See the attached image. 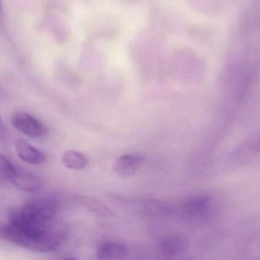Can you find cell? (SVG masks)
<instances>
[{
	"mask_svg": "<svg viewBox=\"0 0 260 260\" xmlns=\"http://www.w3.org/2000/svg\"><path fill=\"white\" fill-rule=\"evenodd\" d=\"M65 224L52 220L38 221L24 215L18 208L9 213V223L0 225V238L30 251L48 253L65 240Z\"/></svg>",
	"mask_w": 260,
	"mask_h": 260,
	"instance_id": "obj_1",
	"label": "cell"
},
{
	"mask_svg": "<svg viewBox=\"0 0 260 260\" xmlns=\"http://www.w3.org/2000/svg\"><path fill=\"white\" fill-rule=\"evenodd\" d=\"M19 209L24 215L35 221H50L56 216L59 204L55 198L41 197L27 201Z\"/></svg>",
	"mask_w": 260,
	"mask_h": 260,
	"instance_id": "obj_2",
	"label": "cell"
},
{
	"mask_svg": "<svg viewBox=\"0 0 260 260\" xmlns=\"http://www.w3.org/2000/svg\"><path fill=\"white\" fill-rule=\"evenodd\" d=\"M182 213L192 220H201L212 212V198L208 195H192L184 198L180 205Z\"/></svg>",
	"mask_w": 260,
	"mask_h": 260,
	"instance_id": "obj_3",
	"label": "cell"
},
{
	"mask_svg": "<svg viewBox=\"0 0 260 260\" xmlns=\"http://www.w3.org/2000/svg\"><path fill=\"white\" fill-rule=\"evenodd\" d=\"M11 123L15 129L32 138L44 137L47 134L45 125L28 113H15L11 119Z\"/></svg>",
	"mask_w": 260,
	"mask_h": 260,
	"instance_id": "obj_4",
	"label": "cell"
},
{
	"mask_svg": "<svg viewBox=\"0 0 260 260\" xmlns=\"http://www.w3.org/2000/svg\"><path fill=\"white\" fill-rule=\"evenodd\" d=\"M143 163V157L139 154H127L116 159L113 164L114 172L119 177H133Z\"/></svg>",
	"mask_w": 260,
	"mask_h": 260,
	"instance_id": "obj_5",
	"label": "cell"
},
{
	"mask_svg": "<svg viewBox=\"0 0 260 260\" xmlns=\"http://www.w3.org/2000/svg\"><path fill=\"white\" fill-rule=\"evenodd\" d=\"M15 150L18 157L29 164L41 165L47 160V156L44 152L22 139L15 140Z\"/></svg>",
	"mask_w": 260,
	"mask_h": 260,
	"instance_id": "obj_6",
	"label": "cell"
},
{
	"mask_svg": "<svg viewBox=\"0 0 260 260\" xmlns=\"http://www.w3.org/2000/svg\"><path fill=\"white\" fill-rule=\"evenodd\" d=\"M129 254V250L124 244L115 241H103L96 249V256L100 259H123Z\"/></svg>",
	"mask_w": 260,
	"mask_h": 260,
	"instance_id": "obj_7",
	"label": "cell"
},
{
	"mask_svg": "<svg viewBox=\"0 0 260 260\" xmlns=\"http://www.w3.org/2000/svg\"><path fill=\"white\" fill-rule=\"evenodd\" d=\"M74 200L79 206H82L101 218H108L115 216V214L108 206L89 195L79 194L75 195Z\"/></svg>",
	"mask_w": 260,
	"mask_h": 260,
	"instance_id": "obj_8",
	"label": "cell"
},
{
	"mask_svg": "<svg viewBox=\"0 0 260 260\" xmlns=\"http://www.w3.org/2000/svg\"><path fill=\"white\" fill-rule=\"evenodd\" d=\"M11 183L19 190L25 192H35L42 186L41 179L27 172L17 169V172L10 180Z\"/></svg>",
	"mask_w": 260,
	"mask_h": 260,
	"instance_id": "obj_9",
	"label": "cell"
},
{
	"mask_svg": "<svg viewBox=\"0 0 260 260\" xmlns=\"http://www.w3.org/2000/svg\"><path fill=\"white\" fill-rule=\"evenodd\" d=\"M187 247V243L181 237H168L164 238L158 244L160 254L166 257H172L184 253Z\"/></svg>",
	"mask_w": 260,
	"mask_h": 260,
	"instance_id": "obj_10",
	"label": "cell"
},
{
	"mask_svg": "<svg viewBox=\"0 0 260 260\" xmlns=\"http://www.w3.org/2000/svg\"><path fill=\"white\" fill-rule=\"evenodd\" d=\"M62 162L66 167L74 170L85 169L89 163L88 157L82 153L75 151H67L62 154Z\"/></svg>",
	"mask_w": 260,
	"mask_h": 260,
	"instance_id": "obj_11",
	"label": "cell"
},
{
	"mask_svg": "<svg viewBox=\"0 0 260 260\" xmlns=\"http://www.w3.org/2000/svg\"><path fill=\"white\" fill-rule=\"evenodd\" d=\"M18 168L5 156L0 154V175L10 181L11 179L17 172Z\"/></svg>",
	"mask_w": 260,
	"mask_h": 260,
	"instance_id": "obj_12",
	"label": "cell"
},
{
	"mask_svg": "<svg viewBox=\"0 0 260 260\" xmlns=\"http://www.w3.org/2000/svg\"><path fill=\"white\" fill-rule=\"evenodd\" d=\"M6 134V128H5L4 123H3V119L0 115V139L3 138Z\"/></svg>",
	"mask_w": 260,
	"mask_h": 260,
	"instance_id": "obj_13",
	"label": "cell"
},
{
	"mask_svg": "<svg viewBox=\"0 0 260 260\" xmlns=\"http://www.w3.org/2000/svg\"><path fill=\"white\" fill-rule=\"evenodd\" d=\"M1 3H2V0H0V9H1Z\"/></svg>",
	"mask_w": 260,
	"mask_h": 260,
	"instance_id": "obj_14",
	"label": "cell"
}]
</instances>
